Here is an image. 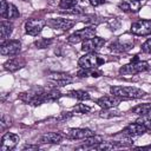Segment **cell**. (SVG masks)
<instances>
[{"label": "cell", "instance_id": "38", "mask_svg": "<svg viewBox=\"0 0 151 151\" xmlns=\"http://www.w3.org/2000/svg\"><path fill=\"white\" fill-rule=\"evenodd\" d=\"M136 150H151V145H146V146H140V147H136Z\"/></svg>", "mask_w": 151, "mask_h": 151}, {"label": "cell", "instance_id": "18", "mask_svg": "<svg viewBox=\"0 0 151 151\" xmlns=\"http://www.w3.org/2000/svg\"><path fill=\"white\" fill-rule=\"evenodd\" d=\"M12 32H13V25H12V22L9 20L2 19L1 22H0V39H1V42L8 40V38L12 34Z\"/></svg>", "mask_w": 151, "mask_h": 151}, {"label": "cell", "instance_id": "2", "mask_svg": "<svg viewBox=\"0 0 151 151\" xmlns=\"http://www.w3.org/2000/svg\"><path fill=\"white\" fill-rule=\"evenodd\" d=\"M110 92L120 99H139L146 94L142 88L134 86H111Z\"/></svg>", "mask_w": 151, "mask_h": 151}, {"label": "cell", "instance_id": "5", "mask_svg": "<svg viewBox=\"0 0 151 151\" xmlns=\"http://www.w3.org/2000/svg\"><path fill=\"white\" fill-rule=\"evenodd\" d=\"M96 26L94 25H91V26H87L85 28H81V29H78L74 33H72L67 40L68 42H72V44H77V42H80V41H84L86 39H90L92 37L96 35Z\"/></svg>", "mask_w": 151, "mask_h": 151}, {"label": "cell", "instance_id": "22", "mask_svg": "<svg viewBox=\"0 0 151 151\" xmlns=\"http://www.w3.org/2000/svg\"><path fill=\"white\" fill-rule=\"evenodd\" d=\"M77 76L79 78H88V77L99 78V77L103 76V72L100 70H98L97 67H92V68H83V67H80V70L77 72Z\"/></svg>", "mask_w": 151, "mask_h": 151}, {"label": "cell", "instance_id": "35", "mask_svg": "<svg viewBox=\"0 0 151 151\" xmlns=\"http://www.w3.org/2000/svg\"><path fill=\"white\" fill-rule=\"evenodd\" d=\"M71 117H72V113H71V112H64V113H61V114L57 118V120L63 122V120H67V119H70Z\"/></svg>", "mask_w": 151, "mask_h": 151}, {"label": "cell", "instance_id": "37", "mask_svg": "<svg viewBox=\"0 0 151 151\" xmlns=\"http://www.w3.org/2000/svg\"><path fill=\"white\" fill-rule=\"evenodd\" d=\"M88 2H90L93 7H97V6H100V5L105 4V0H88Z\"/></svg>", "mask_w": 151, "mask_h": 151}, {"label": "cell", "instance_id": "14", "mask_svg": "<svg viewBox=\"0 0 151 151\" xmlns=\"http://www.w3.org/2000/svg\"><path fill=\"white\" fill-rule=\"evenodd\" d=\"M76 21L71 19H64V18H55V19H50L47 21V25H50L54 29H60V31H68L74 26Z\"/></svg>", "mask_w": 151, "mask_h": 151}, {"label": "cell", "instance_id": "24", "mask_svg": "<svg viewBox=\"0 0 151 151\" xmlns=\"http://www.w3.org/2000/svg\"><path fill=\"white\" fill-rule=\"evenodd\" d=\"M131 112L138 114V116H145L151 113V103H144V104H138L134 107L131 109Z\"/></svg>", "mask_w": 151, "mask_h": 151}, {"label": "cell", "instance_id": "23", "mask_svg": "<svg viewBox=\"0 0 151 151\" xmlns=\"http://www.w3.org/2000/svg\"><path fill=\"white\" fill-rule=\"evenodd\" d=\"M65 96L70 97V98H74V99H78V100H88L91 97H90V93L84 91V90H72L67 93H65Z\"/></svg>", "mask_w": 151, "mask_h": 151}, {"label": "cell", "instance_id": "27", "mask_svg": "<svg viewBox=\"0 0 151 151\" xmlns=\"http://www.w3.org/2000/svg\"><path fill=\"white\" fill-rule=\"evenodd\" d=\"M53 42V39L52 38H40V39H38V40H35L34 41V46L37 47V48H47Z\"/></svg>", "mask_w": 151, "mask_h": 151}, {"label": "cell", "instance_id": "8", "mask_svg": "<svg viewBox=\"0 0 151 151\" xmlns=\"http://www.w3.org/2000/svg\"><path fill=\"white\" fill-rule=\"evenodd\" d=\"M130 31L134 35H151V20H138L131 25Z\"/></svg>", "mask_w": 151, "mask_h": 151}, {"label": "cell", "instance_id": "30", "mask_svg": "<svg viewBox=\"0 0 151 151\" xmlns=\"http://www.w3.org/2000/svg\"><path fill=\"white\" fill-rule=\"evenodd\" d=\"M66 14H73V15H79V14H83L84 13V8L80 7V6H74V7H71L68 9H65V11H61Z\"/></svg>", "mask_w": 151, "mask_h": 151}, {"label": "cell", "instance_id": "25", "mask_svg": "<svg viewBox=\"0 0 151 151\" xmlns=\"http://www.w3.org/2000/svg\"><path fill=\"white\" fill-rule=\"evenodd\" d=\"M20 17V13H19V9L13 5V4H8V7H7V11H6V15L4 19H17Z\"/></svg>", "mask_w": 151, "mask_h": 151}, {"label": "cell", "instance_id": "16", "mask_svg": "<svg viewBox=\"0 0 151 151\" xmlns=\"http://www.w3.org/2000/svg\"><path fill=\"white\" fill-rule=\"evenodd\" d=\"M25 66V61L19 58V57H14V58H11L8 59L5 64H4V68L8 72H15L18 70H20L21 67Z\"/></svg>", "mask_w": 151, "mask_h": 151}, {"label": "cell", "instance_id": "28", "mask_svg": "<svg viewBox=\"0 0 151 151\" xmlns=\"http://www.w3.org/2000/svg\"><path fill=\"white\" fill-rule=\"evenodd\" d=\"M78 1L79 0H60L59 2V8L60 11H65V9H68L71 7H74L78 5Z\"/></svg>", "mask_w": 151, "mask_h": 151}, {"label": "cell", "instance_id": "19", "mask_svg": "<svg viewBox=\"0 0 151 151\" xmlns=\"http://www.w3.org/2000/svg\"><path fill=\"white\" fill-rule=\"evenodd\" d=\"M118 7L123 12H138L140 8V4L137 0H125L119 2Z\"/></svg>", "mask_w": 151, "mask_h": 151}, {"label": "cell", "instance_id": "31", "mask_svg": "<svg viewBox=\"0 0 151 151\" xmlns=\"http://www.w3.org/2000/svg\"><path fill=\"white\" fill-rule=\"evenodd\" d=\"M11 122H12V119L9 118V116L2 114V117H1V123H0L1 130H5V129H7L8 126H11V124H12Z\"/></svg>", "mask_w": 151, "mask_h": 151}, {"label": "cell", "instance_id": "1", "mask_svg": "<svg viewBox=\"0 0 151 151\" xmlns=\"http://www.w3.org/2000/svg\"><path fill=\"white\" fill-rule=\"evenodd\" d=\"M47 91L45 87H40V86H35L26 92H21L19 93L18 98L20 100H22L26 104L33 105V106H39L47 100Z\"/></svg>", "mask_w": 151, "mask_h": 151}, {"label": "cell", "instance_id": "32", "mask_svg": "<svg viewBox=\"0 0 151 151\" xmlns=\"http://www.w3.org/2000/svg\"><path fill=\"white\" fill-rule=\"evenodd\" d=\"M74 111L77 113H87L91 111V107L85 104H78L77 106H74Z\"/></svg>", "mask_w": 151, "mask_h": 151}, {"label": "cell", "instance_id": "9", "mask_svg": "<svg viewBox=\"0 0 151 151\" xmlns=\"http://www.w3.org/2000/svg\"><path fill=\"white\" fill-rule=\"evenodd\" d=\"M105 45V39L100 37H92L90 39H86L81 44V51L83 52H97L99 48H101Z\"/></svg>", "mask_w": 151, "mask_h": 151}, {"label": "cell", "instance_id": "39", "mask_svg": "<svg viewBox=\"0 0 151 151\" xmlns=\"http://www.w3.org/2000/svg\"><path fill=\"white\" fill-rule=\"evenodd\" d=\"M137 1H143V0H137Z\"/></svg>", "mask_w": 151, "mask_h": 151}, {"label": "cell", "instance_id": "15", "mask_svg": "<svg viewBox=\"0 0 151 151\" xmlns=\"http://www.w3.org/2000/svg\"><path fill=\"white\" fill-rule=\"evenodd\" d=\"M96 103L103 110H105V109H114V107H117L119 105L120 98L119 97H116L113 94H111V96H103V97L98 98L96 100Z\"/></svg>", "mask_w": 151, "mask_h": 151}, {"label": "cell", "instance_id": "4", "mask_svg": "<svg viewBox=\"0 0 151 151\" xmlns=\"http://www.w3.org/2000/svg\"><path fill=\"white\" fill-rule=\"evenodd\" d=\"M105 63H106V59L101 54H98L97 52H88V53L84 54L83 57H80L78 60V65L83 68L98 67Z\"/></svg>", "mask_w": 151, "mask_h": 151}, {"label": "cell", "instance_id": "36", "mask_svg": "<svg viewBox=\"0 0 151 151\" xmlns=\"http://www.w3.org/2000/svg\"><path fill=\"white\" fill-rule=\"evenodd\" d=\"M26 150H34V151H37V150H39V145H38V144H35V145H33V144H27V145H25V146L22 147V151H26Z\"/></svg>", "mask_w": 151, "mask_h": 151}, {"label": "cell", "instance_id": "3", "mask_svg": "<svg viewBox=\"0 0 151 151\" xmlns=\"http://www.w3.org/2000/svg\"><path fill=\"white\" fill-rule=\"evenodd\" d=\"M149 63L142 61L138 59V55H134V58L131 60V63L122 66L119 68V74L122 76H134L138 73H142L144 71L149 70Z\"/></svg>", "mask_w": 151, "mask_h": 151}, {"label": "cell", "instance_id": "12", "mask_svg": "<svg viewBox=\"0 0 151 151\" xmlns=\"http://www.w3.org/2000/svg\"><path fill=\"white\" fill-rule=\"evenodd\" d=\"M66 138L70 139H85L92 134H94V132L91 129H81V127H71L65 130L64 132Z\"/></svg>", "mask_w": 151, "mask_h": 151}, {"label": "cell", "instance_id": "20", "mask_svg": "<svg viewBox=\"0 0 151 151\" xmlns=\"http://www.w3.org/2000/svg\"><path fill=\"white\" fill-rule=\"evenodd\" d=\"M101 142H104V138H103L101 136H98V134L94 133V134H92V136L85 138V139H84V145L78 146L77 150H90L93 145H96V144H98V143H101Z\"/></svg>", "mask_w": 151, "mask_h": 151}, {"label": "cell", "instance_id": "11", "mask_svg": "<svg viewBox=\"0 0 151 151\" xmlns=\"http://www.w3.org/2000/svg\"><path fill=\"white\" fill-rule=\"evenodd\" d=\"M45 21L41 20V19H34V18H31L28 19L26 22H25V32L29 35H38L41 33L44 26H45Z\"/></svg>", "mask_w": 151, "mask_h": 151}, {"label": "cell", "instance_id": "17", "mask_svg": "<svg viewBox=\"0 0 151 151\" xmlns=\"http://www.w3.org/2000/svg\"><path fill=\"white\" fill-rule=\"evenodd\" d=\"M65 134L60 133V132H47L44 136H41L40 138V143L41 144H58L63 140Z\"/></svg>", "mask_w": 151, "mask_h": 151}, {"label": "cell", "instance_id": "34", "mask_svg": "<svg viewBox=\"0 0 151 151\" xmlns=\"http://www.w3.org/2000/svg\"><path fill=\"white\" fill-rule=\"evenodd\" d=\"M142 51L144 53H151V38L147 39L143 45H142Z\"/></svg>", "mask_w": 151, "mask_h": 151}, {"label": "cell", "instance_id": "33", "mask_svg": "<svg viewBox=\"0 0 151 151\" xmlns=\"http://www.w3.org/2000/svg\"><path fill=\"white\" fill-rule=\"evenodd\" d=\"M0 2H1V6H0V15H1V18L4 19L5 15H6V11H7V7H8V2H7L6 0H1Z\"/></svg>", "mask_w": 151, "mask_h": 151}, {"label": "cell", "instance_id": "7", "mask_svg": "<svg viewBox=\"0 0 151 151\" xmlns=\"http://www.w3.org/2000/svg\"><path fill=\"white\" fill-rule=\"evenodd\" d=\"M47 80L55 87H63V86L71 84L73 81V77L67 73H63V72H52L48 74Z\"/></svg>", "mask_w": 151, "mask_h": 151}, {"label": "cell", "instance_id": "6", "mask_svg": "<svg viewBox=\"0 0 151 151\" xmlns=\"http://www.w3.org/2000/svg\"><path fill=\"white\" fill-rule=\"evenodd\" d=\"M145 132H147V129H146L143 124L136 122V123H132V124L127 125V126H126L125 129H123L118 134L122 136V137H124V138H132V137L142 136V134H144Z\"/></svg>", "mask_w": 151, "mask_h": 151}, {"label": "cell", "instance_id": "21", "mask_svg": "<svg viewBox=\"0 0 151 151\" xmlns=\"http://www.w3.org/2000/svg\"><path fill=\"white\" fill-rule=\"evenodd\" d=\"M132 47V42L131 41H124L122 42L120 40H116L114 42H112L110 45V51L114 52V53H123V52H126L129 51L130 48Z\"/></svg>", "mask_w": 151, "mask_h": 151}, {"label": "cell", "instance_id": "29", "mask_svg": "<svg viewBox=\"0 0 151 151\" xmlns=\"http://www.w3.org/2000/svg\"><path fill=\"white\" fill-rule=\"evenodd\" d=\"M136 122L143 124L147 130H151V113L145 114V116H140Z\"/></svg>", "mask_w": 151, "mask_h": 151}, {"label": "cell", "instance_id": "26", "mask_svg": "<svg viewBox=\"0 0 151 151\" xmlns=\"http://www.w3.org/2000/svg\"><path fill=\"white\" fill-rule=\"evenodd\" d=\"M119 116H122V112L117 111V110H113V109H105L101 112H99V117L105 118V119H110V118L119 117Z\"/></svg>", "mask_w": 151, "mask_h": 151}, {"label": "cell", "instance_id": "13", "mask_svg": "<svg viewBox=\"0 0 151 151\" xmlns=\"http://www.w3.org/2000/svg\"><path fill=\"white\" fill-rule=\"evenodd\" d=\"M20 138L18 134L15 133H12V132H7L2 136L1 138V145H0V150L1 151H9V150H13L17 144L19 143Z\"/></svg>", "mask_w": 151, "mask_h": 151}, {"label": "cell", "instance_id": "10", "mask_svg": "<svg viewBox=\"0 0 151 151\" xmlns=\"http://www.w3.org/2000/svg\"><path fill=\"white\" fill-rule=\"evenodd\" d=\"M21 50V42L19 40H6L1 42L0 52L2 55H17Z\"/></svg>", "mask_w": 151, "mask_h": 151}]
</instances>
